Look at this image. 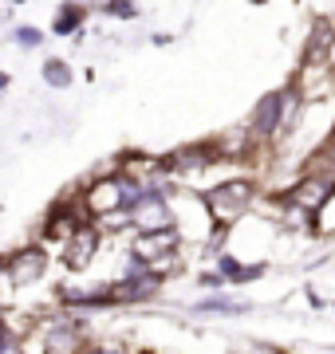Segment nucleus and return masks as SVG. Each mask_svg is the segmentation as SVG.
I'll return each mask as SVG.
<instances>
[{
    "mask_svg": "<svg viewBox=\"0 0 335 354\" xmlns=\"http://www.w3.org/2000/svg\"><path fill=\"white\" fill-rule=\"evenodd\" d=\"M138 354H170V351H162V346H138Z\"/></svg>",
    "mask_w": 335,
    "mask_h": 354,
    "instance_id": "nucleus-25",
    "label": "nucleus"
},
{
    "mask_svg": "<svg viewBox=\"0 0 335 354\" xmlns=\"http://www.w3.org/2000/svg\"><path fill=\"white\" fill-rule=\"evenodd\" d=\"M201 197H206L217 228H237L245 216L257 213L264 189H260V181L253 174H229V177H221V181H209L206 189H201Z\"/></svg>",
    "mask_w": 335,
    "mask_h": 354,
    "instance_id": "nucleus-2",
    "label": "nucleus"
},
{
    "mask_svg": "<svg viewBox=\"0 0 335 354\" xmlns=\"http://www.w3.org/2000/svg\"><path fill=\"white\" fill-rule=\"evenodd\" d=\"M194 288L197 291H225V288H229V279H225L217 268L209 264V268H201V272L194 276Z\"/></svg>",
    "mask_w": 335,
    "mask_h": 354,
    "instance_id": "nucleus-20",
    "label": "nucleus"
},
{
    "mask_svg": "<svg viewBox=\"0 0 335 354\" xmlns=\"http://www.w3.org/2000/svg\"><path fill=\"white\" fill-rule=\"evenodd\" d=\"M260 279H269V260H245L233 276V288H253Z\"/></svg>",
    "mask_w": 335,
    "mask_h": 354,
    "instance_id": "nucleus-18",
    "label": "nucleus"
},
{
    "mask_svg": "<svg viewBox=\"0 0 335 354\" xmlns=\"http://www.w3.org/2000/svg\"><path fill=\"white\" fill-rule=\"evenodd\" d=\"M107 236L99 232V225H83L79 232H71L60 248H55V260L64 264V272H71V276H87L91 268H95V260H99V252H103Z\"/></svg>",
    "mask_w": 335,
    "mask_h": 354,
    "instance_id": "nucleus-7",
    "label": "nucleus"
},
{
    "mask_svg": "<svg viewBox=\"0 0 335 354\" xmlns=\"http://www.w3.org/2000/svg\"><path fill=\"white\" fill-rule=\"evenodd\" d=\"M292 87L300 91V99L316 106V102L335 99V64H300L292 75Z\"/></svg>",
    "mask_w": 335,
    "mask_h": 354,
    "instance_id": "nucleus-11",
    "label": "nucleus"
},
{
    "mask_svg": "<svg viewBox=\"0 0 335 354\" xmlns=\"http://www.w3.org/2000/svg\"><path fill=\"white\" fill-rule=\"evenodd\" d=\"M237 354H288L284 346H276V342H245Z\"/></svg>",
    "mask_w": 335,
    "mask_h": 354,
    "instance_id": "nucleus-21",
    "label": "nucleus"
},
{
    "mask_svg": "<svg viewBox=\"0 0 335 354\" xmlns=\"http://www.w3.org/2000/svg\"><path fill=\"white\" fill-rule=\"evenodd\" d=\"M8 8H24V4H32V0H4Z\"/></svg>",
    "mask_w": 335,
    "mask_h": 354,
    "instance_id": "nucleus-26",
    "label": "nucleus"
},
{
    "mask_svg": "<svg viewBox=\"0 0 335 354\" xmlns=\"http://www.w3.org/2000/svg\"><path fill=\"white\" fill-rule=\"evenodd\" d=\"M8 91H12V75H8V71H0V99H4Z\"/></svg>",
    "mask_w": 335,
    "mask_h": 354,
    "instance_id": "nucleus-23",
    "label": "nucleus"
},
{
    "mask_svg": "<svg viewBox=\"0 0 335 354\" xmlns=\"http://www.w3.org/2000/svg\"><path fill=\"white\" fill-rule=\"evenodd\" d=\"M87 20H91V4L87 0H60L52 12V24H48V32L60 39H83V32H87Z\"/></svg>",
    "mask_w": 335,
    "mask_h": 354,
    "instance_id": "nucleus-12",
    "label": "nucleus"
},
{
    "mask_svg": "<svg viewBox=\"0 0 335 354\" xmlns=\"http://www.w3.org/2000/svg\"><path fill=\"white\" fill-rule=\"evenodd\" d=\"M48 36H52V32H44L39 24H28V20L24 24H12L8 32H4V39H8L12 48H20V51H39Z\"/></svg>",
    "mask_w": 335,
    "mask_h": 354,
    "instance_id": "nucleus-15",
    "label": "nucleus"
},
{
    "mask_svg": "<svg viewBox=\"0 0 335 354\" xmlns=\"http://www.w3.org/2000/svg\"><path fill=\"white\" fill-rule=\"evenodd\" d=\"M280 193H284L292 205H300L304 213H316V209H320V205L335 193V181H332L327 174H320V169H300V174L292 177V181H288Z\"/></svg>",
    "mask_w": 335,
    "mask_h": 354,
    "instance_id": "nucleus-9",
    "label": "nucleus"
},
{
    "mask_svg": "<svg viewBox=\"0 0 335 354\" xmlns=\"http://www.w3.org/2000/svg\"><path fill=\"white\" fill-rule=\"evenodd\" d=\"M311 236L316 241H335V193L311 213Z\"/></svg>",
    "mask_w": 335,
    "mask_h": 354,
    "instance_id": "nucleus-16",
    "label": "nucleus"
},
{
    "mask_svg": "<svg viewBox=\"0 0 335 354\" xmlns=\"http://www.w3.org/2000/svg\"><path fill=\"white\" fill-rule=\"evenodd\" d=\"M304 106H308V102L300 99V91L292 87V79H288L284 87L269 91V95H260V99L253 102L248 118H245V127H248V134H253V142H257V150L280 153L288 142L296 138Z\"/></svg>",
    "mask_w": 335,
    "mask_h": 354,
    "instance_id": "nucleus-1",
    "label": "nucleus"
},
{
    "mask_svg": "<svg viewBox=\"0 0 335 354\" xmlns=\"http://www.w3.org/2000/svg\"><path fill=\"white\" fill-rule=\"evenodd\" d=\"M83 354H138V346H134V342H127V339H111V335H107V339H99V335H95V339L87 342V351Z\"/></svg>",
    "mask_w": 335,
    "mask_h": 354,
    "instance_id": "nucleus-19",
    "label": "nucleus"
},
{
    "mask_svg": "<svg viewBox=\"0 0 335 354\" xmlns=\"http://www.w3.org/2000/svg\"><path fill=\"white\" fill-rule=\"evenodd\" d=\"M332 51H335V20L316 16L311 32L304 36V48H300V64H332Z\"/></svg>",
    "mask_w": 335,
    "mask_h": 354,
    "instance_id": "nucleus-13",
    "label": "nucleus"
},
{
    "mask_svg": "<svg viewBox=\"0 0 335 354\" xmlns=\"http://www.w3.org/2000/svg\"><path fill=\"white\" fill-rule=\"evenodd\" d=\"M185 311H190V315H201V319H245V315L257 311V304L245 299V295H233V291L225 288V291H201Z\"/></svg>",
    "mask_w": 335,
    "mask_h": 354,
    "instance_id": "nucleus-10",
    "label": "nucleus"
},
{
    "mask_svg": "<svg viewBox=\"0 0 335 354\" xmlns=\"http://www.w3.org/2000/svg\"><path fill=\"white\" fill-rule=\"evenodd\" d=\"M39 79H44L48 91H71L75 87V67L67 64L64 55H48V59L39 64Z\"/></svg>",
    "mask_w": 335,
    "mask_h": 354,
    "instance_id": "nucleus-14",
    "label": "nucleus"
},
{
    "mask_svg": "<svg viewBox=\"0 0 335 354\" xmlns=\"http://www.w3.org/2000/svg\"><path fill=\"white\" fill-rule=\"evenodd\" d=\"M99 4H103V0H91V8H99Z\"/></svg>",
    "mask_w": 335,
    "mask_h": 354,
    "instance_id": "nucleus-28",
    "label": "nucleus"
},
{
    "mask_svg": "<svg viewBox=\"0 0 335 354\" xmlns=\"http://www.w3.org/2000/svg\"><path fill=\"white\" fill-rule=\"evenodd\" d=\"M174 39H178V36H170V32H154L150 44H154V48H166V44H174Z\"/></svg>",
    "mask_w": 335,
    "mask_h": 354,
    "instance_id": "nucleus-22",
    "label": "nucleus"
},
{
    "mask_svg": "<svg viewBox=\"0 0 335 354\" xmlns=\"http://www.w3.org/2000/svg\"><path fill=\"white\" fill-rule=\"evenodd\" d=\"M166 165H170V177L178 181V185H194L197 177L213 174L225 165L221 158V146L217 138H201V142H185V146H174L166 153Z\"/></svg>",
    "mask_w": 335,
    "mask_h": 354,
    "instance_id": "nucleus-4",
    "label": "nucleus"
},
{
    "mask_svg": "<svg viewBox=\"0 0 335 354\" xmlns=\"http://www.w3.org/2000/svg\"><path fill=\"white\" fill-rule=\"evenodd\" d=\"M332 354H335V346H332Z\"/></svg>",
    "mask_w": 335,
    "mask_h": 354,
    "instance_id": "nucleus-30",
    "label": "nucleus"
},
{
    "mask_svg": "<svg viewBox=\"0 0 335 354\" xmlns=\"http://www.w3.org/2000/svg\"><path fill=\"white\" fill-rule=\"evenodd\" d=\"M327 307H332V315H335V299H332V304H327Z\"/></svg>",
    "mask_w": 335,
    "mask_h": 354,
    "instance_id": "nucleus-29",
    "label": "nucleus"
},
{
    "mask_svg": "<svg viewBox=\"0 0 335 354\" xmlns=\"http://www.w3.org/2000/svg\"><path fill=\"white\" fill-rule=\"evenodd\" d=\"M4 272H8V288L12 291H32L39 288L48 272H52V252L48 244H20L12 252H4Z\"/></svg>",
    "mask_w": 335,
    "mask_h": 354,
    "instance_id": "nucleus-6",
    "label": "nucleus"
},
{
    "mask_svg": "<svg viewBox=\"0 0 335 354\" xmlns=\"http://www.w3.org/2000/svg\"><path fill=\"white\" fill-rule=\"evenodd\" d=\"M248 4H253V8H264V4H269V0H248Z\"/></svg>",
    "mask_w": 335,
    "mask_h": 354,
    "instance_id": "nucleus-27",
    "label": "nucleus"
},
{
    "mask_svg": "<svg viewBox=\"0 0 335 354\" xmlns=\"http://www.w3.org/2000/svg\"><path fill=\"white\" fill-rule=\"evenodd\" d=\"M4 288H8V272H4V256H0V295H4Z\"/></svg>",
    "mask_w": 335,
    "mask_h": 354,
    "instance_id": "nucleus-24",
    "label": "nucleus"
},
{
    "mask_svg": "<svg viewBox=\"0 0 335 354\" xmlns=\"http://www.w3.org/2000/svg\"><path fill=\"white\" fill-rule=\"evenodd\" d=\"M95 12H103L107 20H123V24H130V20H138L142 16V4L138 0H103Z\"/></svg>",
    "mask_w": 335,
    "mask_h": 354,
    "instance_id": "nucleus-17",
    "label": "nucleus"
},
{
    "mask_svg": "<svg viewBox=\"0 0 335 354\" xmlns=\"http://www.w3.org/2000/svg\"><path fill=\"white\" fill-rule=\"evenodd\" d=\"M170 205H174V228H178L181 244L190 248V256L201 252V248L209 244V236L217 232V221H213V213H209L201 189H194V185H178L174 197H170Z\"/></svg>",
    "mask_w": 335,
    "mask_h": 354,
    "instance_id": "nucleus-3",
    "label": "nucleus"
},
{
    "mask_svg": "<svg viewBox=\"0 0 335 354\" xmlns=\"http://www.w3.org/2000/svg\"><path fill=\"white\" fill-rule=\"evenodd\" d=\"M83 225H95V221L87 216L83 197H79V185H75L71 193H64V197H55V201L48 205V213L39 221V244L60 248V244H64L71 232H79Z\"/></svg>",
    "mask_w": 335,
    "mask_h": 354,
    "instance_id": "nucleus-5",
    "label": "nucleus"
},
{
    "mask_svg": "<svg viewBox=\"0 0 335 354\" xmlns=\"http://www.w3.org/2000/svg\"><path fill=\"white\" fill-rule=\"evenodd\" d=\"M166 283L158 272H138V276H115V307H150L166 295Z\"/></svg>",
    "mask_w": 335,
    "mask_h": 354,
    "instance_id": "nucleus-8",
    "label": "nucleus"
}]
</instances>
